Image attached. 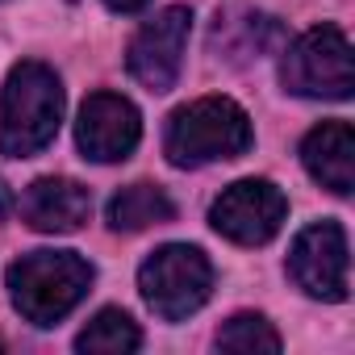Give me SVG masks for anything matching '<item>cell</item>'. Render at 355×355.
I'll list each match as a JSON object with an SVG mask.
<instances>
[{"label":"cell","instance_id":"1","mask_svg":"<svg viewBox=\"0 0 355 355\" xmlns=\"http://www.w3.org/2000/svg\"><path fill=\"white\" fill-rule=\"evenodd\" d=\"M63 121V84L46 63H17L0 96V155L30 159L46 150Z\"/></svg>","mask_w":355,"mask_h":355},{"label":"cell","instance_id":"2","mask_svg":"<svg viewBox=\"0 0 355 355\" xmlns=\"http://www.w3.org/2000/svg\"><path fill=\"white\" fill-rule=\"evenodd\" d=\"M255 142L251 117L230 96H201L175 109L163 130V155L175 167H201L218 159H239Z\"/></svg>","mask_w":355,"mask_h":355},{"label":"cell","instance_id":"3","mask_svg":"<svg viewBox=\"0 0 355 355\" xmlns=\"http://www.w3.org/2000/svg\"><path fill=\"white\" fill-rule=\"evenodd\" d=\"M92 284V263L76 251H30L9 268V297L17 313L34 326H55L67 318Z\"/></svg>","mask_w":355,"mask_h":355},{"label":"cell","instance_id":"4","mask_svg":"<svg viewBox=\"0 0 355 355\" xmlns=\"http://www.w3.org/2000/svg\"><path fill=\"white\" fill-rule=\"evenodd\" d=\"M138 288H142V301L163 322H180V318L197 313L209 301V293H214V263L205 259L201 247L167 243L138 268Z\"/></svg>","mask_w":355,"mask_h":355},{"label":"cell","instance_id":"5","mask_svg":"<svg viewBox=\"0 0 355 355\" xmlns=\"http://www.w3.org/2000/svg\"><path fill=\"white\" fill-rule=\"evenodd\" d=\"M280 80L297 96L313 101H347L355 88V67H351V42L338 26H313L305 30L280 63Z\"/></svg>","mask_w":355,"mask_h":355},{"label":"cell","instance_id":"6","mask_svg":"<svg viewBox=\"0 0 355 355\" xmlns=\"http://www.w3.org/2000/svg\"><path fill=\"white\" fill-rule=\"evenodd\" d=\"M189 30H193V13L184 5H171L155 13L150 21H142V30L130 38L125 63H130V76L146 92H171V84L180 80Z\"/></svg>","mask_w":355,"mask_h":355},{"label":"cell","instance_id":"7","mask_svg":"<svg viewBox=\"0 0 355 355\" xmlns=\"http://www.w3.org/2000/svg\"><path fill=\"white\" fill-rule=\"evenodd\" d=\"M284 214L288 201L272 180H239L214 201L209 226L239 247H263L284 226Z\"/></svg>","mask_w":355,"mask_h":355},{"label":"cell","instance_id":"8","mask_svg":"<svg viewBox=\"0 0 355 355\" xmlns=\"http://www.w3.org/2000/svg\"><path fill=\"white\" fill-rule=\"evenodd\" d=\"M288 276L318 301H347V230L338 222H313L297 234L288 251Z\"/></svg>","mask_w":355,"mask_h":355},{"label":"cell","instance_id":"9","mask_svg":"<svg viewBox=\"0 0 355 355\" xmlns=\"http://www.w3.org/2000/svg\"><path fill=\"white\" fill-rule=\"evenodd\" d=\"M142 138L138 109L117 92H92L76 121V142L92 163H121Z\"/></svg>","mask_w":355,"mask_h":355},{"label":"cell","instance_id":"10","mask_svg":"<svg viewBox=\"0 0 355 355\" xmlns=\"http://www.w3.org/2000/svg\"><path fill=\"white\" fill-rule=\"evenodd\" d=\"M88 214H92V193L67 175H42L21 197V218L38 234H71L88 222Z\"/></svg>","mask_w":355,"mask_h":355},{"label":"cell","instance_id":"11","mask_svg":"<svg viewBox=\"0 0 355 355\" xmlns=\"http://www.w3.org/2000/svg\"><path fill=\"white\" fill-rule=\"evenodd\" d=\"M301 163L322 189L334 197H347L355 189V134L347 121H322L301 142Z\"/></svg>","mask_w":355,"mask_h":355},{"label":"cell","instance_id":"12","mask_svg":"<svg viewBox=\"0 0 355 355\" xmlns=\"http://www.w3.org/2000/svg\"><path fill=\"white\" fill-rule=\"evenodd\" d=\"M214 51L226 63H251L272 55L284 42V30L276 17L268 13H251V9H234V13H218L214 21Z\"/></svg>","mask_w":355,"mask_h":355},{"label":"cell","instance_id":"13","mask_svg":"<svg viewBox=\"0 0 355 355\" xmlns=\"http://www.w3.org/2000/svg\"><path fill=\"white\" fill-rule=\"evenodd\" d=\"M175 218L171 197L159 184H130L109 201V226L113 230H146V226H163Z\"/></svg>","mask_w":355,"mask_h":355},{"label":"cell","instance_id":"14","mask_svg":"<svg viewBox=\"0 0 355 355\" xmlns=\"http://www.w3.org/2000/svg\"><path fill=\"white\" fill-rule=\"evenodd\" d=\"M80 351L92 355H121V351H138L142 347V330L134 326V318L125 309H101L76 338Z\"/></svg>","mask_w":355,"mask_h":355},{"label":"cell","instance_id":"15","mask_svg":"<svg viewBox=\"0 0 355 355\" xmlns=\"http://www.w3.org/2000/svg\"><path fill=\"white\" fill-rule=\"evenodd\" d=\"M218 347L222 351H280V334L272 330L263 313H234L218 330Z\"/></svg>","mask_w":355,"mask_h":355},{"label":"cell","instance_id":"16","mask_svg":"<svg viewBox=\"0 0 355 355\" xmlns=\"http://www.w3.org/2000/svg\"><path fill=\"white\" fill-rule=\"evenodd\" d=\"M105 5H109L113 13H138L142 5H150V0H105Z\"/></svg>","mask_w":355,"mask_h":355},{"label":"cell","instance_id":"17","mask_svg":"<svg viewBox=\"0 0 355 355\" xmlns=\"http://www.w3.org/2000/svg\"><path fill=\"white\" fill-rule=\"evenodd\" d=\"M5 214H9V189L0 184V218H5Z\"/></svg>","mask_w":355,"mask_h":355},{"label":"cell","instance_id":"18","mask_svg":"<svg viewBox=\"0 0 355 355\" xmlns=\"http://www.w3.org/2000/svg\"><path fill=\"white\" fill-rule=\"evenodd\" d=\"M0 347H5V343H0Z\"/></svg>","mask_w":355,"mask_h":355}]
</instances>
